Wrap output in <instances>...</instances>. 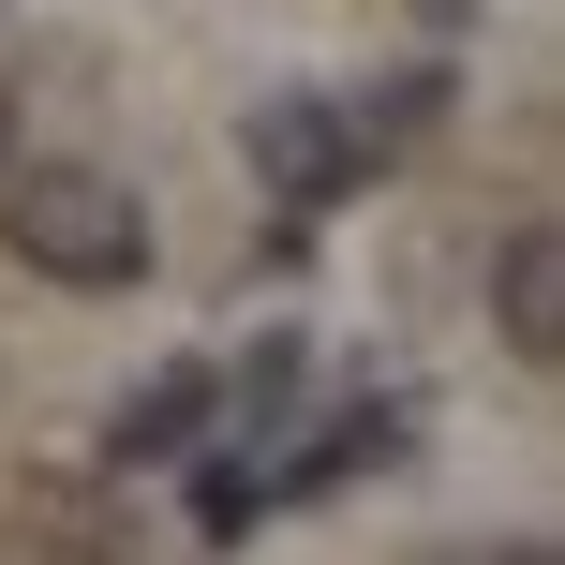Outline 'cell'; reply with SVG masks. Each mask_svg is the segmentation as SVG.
I'll use <instances>...</instances> for the list:
<instances>
[{"mask_svg": "<svg viewBox=\"0 0 565 565\" xmlns=\"http://www.w3.org/2000/svg\"><path fill=\"white\" fill-rule=\"evenodd\" d=\"M417 447V402H342V417H312L298 447L268 461L282 491H358V477H387V461Z\"/></svg>", "mask_w": 565, "mask_h": 565, "instance_id": "5", "label": "cell"}, {"mask_svg": "<svg viewBox=\"0 0 565 565\" xmlns=\"http://www.w3.org/2000/svg\"><path fill=\"white\" fill-rule=\"evenodd\" d=\"M0 164H15V89H0Z\"/></svg>", "mask_w": 565, "mask_h": 565, "instance_id": "9", "label": "cell"}, {"mask_svg": "<svg viewBox=\"0 0 565 565\" xmlns=\"http://www.w3.org/2000/svg\"><path fill=\"white\" fill-rule=\"evenodd\" d=\"M179 507H194V536H254V521L282 507V477H268V447L254 431H194V447H179Z\"/></svg>", "mask_w": 565, "mask_h": 565, "instance_id": "6", "label": "cell"}, {"mask_svg": "<svg viewBox=\"0 0 565 565\" xmlns=\"http://www.w3.org/2000/svg\"><path fill=\"white\" fill-rule=\"evenodd\" d=\"M491 328H507L521 372L565 358V224H507V254H491Z\"/></svg>", "mask_w": 565, "mask_h": 565, "instance_id": "4", "label": "cell"}, {"mask_svg": "<svg viewBox=\"0 0 565 565\" xmlns=\"http://www.w3.org/2000/svg\"><path fill=\"white\" fill-rule=\"evenodd\" d=\"M298 387H312V342H298V328H268L254 358L224 372V417H238V431H254V447H268V431L298 417Z\"/></svg>", "mask_w": 565, "mask_h": 565, "instance_id": "8", "label": "cell"}, {"mask_svg": "<svg viewBox=\"0 0 565 565\" xmlns=\"http://www.w3.org/2000/svg\"><path fill=\"white\" fill-rule=\"evenodd\" d=\"M194 431H224V372H209V358H164V372L105 417V461H119V477H164Z\"/></svg>", "mask_w": 565, "mask_h": 565, "instance_id": "3", "label": "cell"}, {"mask_svg": "<svg viewBox=\"0 0 565 565\" xmlns=\"http://www.w3.org/2000/svg\"><path fill=\"white\" fill-rule=\"evenodd\" d=\"M342 119H358V149H372V164H402V149H431V135H447V60H417V75H387L372 105H342Z\"/></svg>", "mask_w": 565, "mask_h": 565, "instance_id": "7", "label": "cell"}, {"mask_svg": "<svg viewBox=\"0 0 565 565\" xmlns=\"http://www.w3.org/2000/svg\"><path fill=\"white\" fill-rule=\"evenodd\" d=\"M0 238H15V268L75 282V298L149 282V209H135V179H105V164H0Z\"/></svg>", "mask_w": 565, "mask_h": 565, "instance_id": "1", "label": "cell"}, {"mask_svg": "<svg viewBox=\"0 0 565 565\" xmlns=\"http://www.w3.org/2000/svg\"><path fill=\"white\" fill-rule=\"evenodd\" d=\"M238 149H254V179L298 209V224H312V209H342V194L372 179V149H358V119H342V89H268V105L238 119Z\"/></svg>", "mask_w": 565, "mask_h": 565, "instance_id": "2", "label": "cell"}]
</instances>
